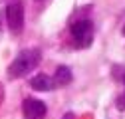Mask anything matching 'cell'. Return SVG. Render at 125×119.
Here are the masks:
<instances>
[{
  "instance_id": "cell-3",
  "label": "cell",
  "mask_w": 125,
  "mask_h": 119,
  "mask_svg": "<svg viewBox=\"0 0 125 119\" xmlns=\"http://www.w3.org/2000/svg\"><path fill=\"white\" fill-rule=\"evenodd\" d=\"M6 20H8V28L10 32L20 34L24 28V6L22 0H12L6 6Z\"/></svg>"
},
{
  "instance_id": "cell-1",
  "label": "cell",
  "mask_w": 125,
  "mask_h": 119,
  "mask_svg": "<svg viewBox=\"0 0 125 119\" xmlns=\"http://www.w3.org/2000/svg\"><path fill=\"white\" fill-rule=\"evenodd\" d=\"M40 58H42V54H40V50H24V52H20L18 56H16V60L10 64V68H8V76L10 78H22V76H26V73H30L36 66H38V62H40Z\"/></svg>"
},
{
  "instance_id": "cell-4",
  "label": "cell",
  "mask_w": 125,
  "mask_h": 119,
  "mask_svg": "<svg viewBox=\"0 0 125 119\" xmlns=\"http://www.w3.org/2000/svg\"><path fill=\"white\" fill-rule=\"evenodd\" d=\"M22 111H24V119H46V103L28 97L22 105Z\"/></svg>"
},
{
  "instance_id": "cell-6",
  "label": "cell",
  "mask_w": 125,
  "mask_h": 119,
  "mask_svg": "<svg viewBox=\"0 0 125 119\" xmlns=\"http://www.w3.org/2000/svg\"><path fill=\"white\" fill-rule=\"evenodd\" d=\"M70 81H72V71H70V68L58 66L56 76H54V83H56V85H68Z\"/></svg>"
},
{
  "instance_id": "cell-5",
  "label": "cell",
  "mask_w": 125,
  "mask_h": 119,
  "mask_svg": "<svg viewBox=\"0 0 125 119\" xmlns=\"http://www.w3.org/2000/svg\"><path fill=\"white\" fill-rule=\"evenodd\" d=\"M30 85H32V89H36V91H50V89L56 87L54 79L48 78L46 73H38V76H34L32 79H30Z\"/></svg>"
},
{
  "instance_id": "cell-2",
  "label": "cell",
  "mask_w": 125,
  "mask_h": 119,
  "mask_svg": "<svg viewBox=\"0 0 125 119\" xmlns=\"http://www.w3.org/2000/svg\"><path fill=\"white\" fill-rule=\"evenodd\" d=\"M72 40L75 48H87L93 40V26L89 20H80L72 26Z\"/></svg>"
},
{
  "instance_id": "cell-7",
  "label": "cell",
  "mask_w": 125,
  "mask_h": 119,
  "mask_svg": "<svg viewBox=\"0 0 125 119\" xmlns=\"http://www.w3.org/2000/svg\"><path fill=\"white\" fill-rule=\"evenodd\" d=\"M64 119H73V115H72V113H68V115H66Z\"/></svg>"
},
{
  "instance_id": "cell-8",
  "label": "cell",
  "mask_w": 125,
  "mask_h": 119,
  "mask_svg": "<svg viewBox=\"0 0 125 119\" xmlns=\"http://www.w3.org/2000/svg\"><path fill=\"white\" fill-rule=\"evenodd\" d=\"M123 34H125V28H123Z\"/></svg>"
}]
</instances>
